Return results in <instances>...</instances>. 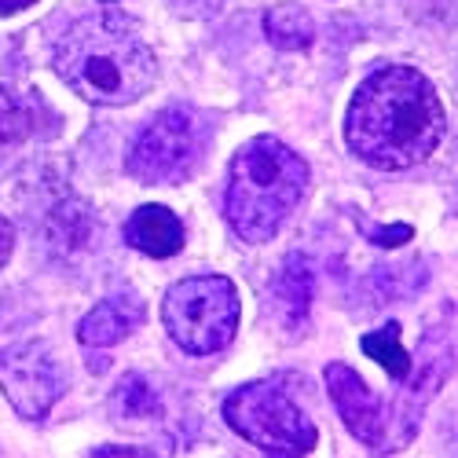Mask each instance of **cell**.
Returning <instances> with one entry per match:
<instances>
[{
    "label": "cell",
    "mask_w": 458,
    "mask_h": 458,
    "mask_svg": "<svg viewBox=\"0 0 458 458\" xmlns=\"http://www.w3.org/2000/svg\"><path fill=\"white\" fill-rule=\"evenodd\" d=\"M447 114L426 73L381 66L356 89L345 114L349 150L377 173H403L444 143Z\"/></svg>",
    "instance_id": "cell-1"
},
{
    "label": "cell",
    "mask_w": 458,
    "mask_h": 458,
    "mask_svg": "<svg viewBox=\"0 0 458 458\" xmlns=\"http://www.w3.org/2000/svg\"><path fill=\"white\" fill-rule=\"evenodd\" d=\"M52 66L66 89L96 106H129L158 78V55L140 22L118 12H96L63 30Z\"/></svg>",
    "instance_id": "cell-2"
},
{
    "label": "cell",
    "mask_w": 458,
    "mask_h": 458,
    "mask_svg": "<svg viewBox=\"0 0 458 458\" xmlns=\"http://www.w3.org/2000/svg\"><path fill=\"white\" fill-rule=\"evenodd\" d=\"M309 162L276 136H253L242 143L227 169L224 220L235 239L260 246L279 235V227L301 206L309 191Z\"/></svg>",
    "instance_id": "cell-3"
},
{
    "label": "cell",
    "mask_w": 458,
    "mask_h": 458,
    "mask_svg": "<svg viewBox=\"0 0 458 458\" xmlns=\"http://www.w3.org/2000/svg\"><path fill=\"white\" fill-rule=\"evenodd\" d=\"M239 290L227 276H187L162 297V323L173 345L191 356L224 352L239 330Z\"/></svg>",
    "instance_id": "cell-4"
},
{
    "label": "cell",
    "mask_w": 458,
    "mask_h": 458,
    "mask_svg": "<svg viewBox=\"0 0 458 458\" xmlns=\"http://www.w3.org/2000/svg\"><path fill=\"white\" fill-rule=\"evenodd\" d=\"M213 122L191 103H173L150 118L129 147L125 173L140 183H183L209 155Z\"/></svg>",
    "instance_id": "cell-5"
},
{
    "label": "cell",
    "mask_w": 458,
    "mask_h": 458,
    "mask_svg": "<svg viewBox=\"0 0 458 458\" xmlns=\"http://www.w3.org/2000/svg\"><path fill=\"white\" fill-rule=\"evenodd\" d=\"M224 422L264 454H309L319 440L312 418L272 381L239 386L220 407Z\"/></svg>",
    "instance_id": "cell-6"
},
{
    "label": "cell",
    "mask_w": 458,
    "mask_h": 458,
    "mask_svg": "<svg viewBox=\"0 0 458 458\" xmlns=\"http://www.w3.org/2000/svg\"><path fill=\"white\" fill-rule=\"evenodd\" d=\"M66 386L70 374L48 341H19L0 349V393L26 422H45Z\"/></svg>",
    "instance_id": "cell-7"
},
{
    "label": "cell",
    "mask_w": 458,
    "mask_h": 458,
    "mask_svg": "<svg viewBox=\"0 0 458 458\" xmlns=\"http://www.w3.org/2000/svg\"><path fill=\"white\" fill-rule=\"evenodd\" d=\"M327 393L337 407V418L345 429L370 451H386V418H381L377 396L367 389V381L349 367V363H327Z\"/></svg>",
    "instance_id": "cell-8"
},
{
    "label": "cell",
    "mask_w": 458,
    "mask_h": 458,
    "mask_svg": "<svg viewBox=\"0 0 458 458\" xmlns=\"http://www.w3.org/2000/svg\"><path fill=\"white\" fill-rule=\"evenodd\" d=\"M312 301H316V268H312V260L301 257V253H290L276 268L272 283H268V312L286 334H304L309 330Z\"/></svg>",
    "instance_id": "cell-9"
},
{
    "label": "cell",
    "mask_w": 458,
    "mask_h": 458,
    "mask_svg": "<svg viewBox=\"0 0 458 458\" xmlns=\"http://www.w3.org/2000/svg\"><path fill=\"white\" fill-rule=\"evenodd\" d=\"M147 319V304L136 290H118L103 297L96 309L78 323V341L85 349H110L125 341Z\"/></svg>",
    "instance_id": "cell-10"
},
{
    "label": "cell",
    "mask_w": 458,
    "mask_h": 458,
    "mask_svg": "<svg viewBox=\"0 0 458 458\" xmlns=\"http://www.w3.org/2000/svg\"><path fill=\"white\" fill-rule=\"evenodd\" d=\"M122 235H125V246H132L143 257H155V260L176 257L183 250V242H187L183 220L169 206H140L125 220Z\"/></svg>",
    "instance_id": "cell-11"
},
{
    "label": "cell",
    "mask_w": 458,
    "mask_h": 458,
    "mask_svg": "<svg viewBox=\"0 0 458 458\" xmlns=\"http://www.w3.org/2000/svg\"><path fill=\"white\" fill-rule=\"evenodd\" d=\"M110 414L114 422H158L162 400L143 374H125L110 393Z\"/></svg>",
    "instance_id": "cell-12"
},
{
    "label": "cell",
    "mask_w": 458,
    "mask_h": 458,
    "mask_svg": "<svg viewBox=\"0 0 458 458\" xmlns=\"http://www.w3.org/2000/svg\"><path fill=\"white\" fill-rule=\"evenodd\" d=\"M264 37L283 52H304L316 41V22L301 4H276L264 12Z\"/></svg>",
    "instance_id": "cell-13"
},
{
    "label": "cell",
    "mask_w": 458,
    "mask_h": 458,
    "mask_svg": "<svg viewBox=\"0 0 458 458\" xmlns=\"http://www.w3.org/2000/svg\"><path fill=\"white\" fill-rule=\"evenodd\" d=\"M360 349H363L381 370H386L389 377H396V381H403V377L411 374V367H414V360L407 356L403 341H400V323H386V327L363 334V337H360Z\"/></svg>",
    "instance_id": "cell-14"
},
{
    "label": "cell",
    "mask_w": 458,
    "mask_h": 458,
    "mask_svg": "<svg viewBox=\"0 0 458 458\" xmlns=\"http://www.w3.org/2000/svg\"><path fill=\"white\" fill-rule=\"evenodd\" d=\"M37 129V103L0 85V143H19Z\"/></svg>",
    "instance_id": "cell-15"
},
{
    "label": "cell",
    "mask_w": 458,
    "mask_h": 458,
    "mask_svg": "<svg viewBox=\"0 0 458 458\" xmlns=\"http://www.w3.org/2000/svg\"><path fill=\"white\" fill-rule=\"evenodd\" d=\"M356 224L363 227V235L374 242V246H403V242H411V224H393V227H381V224H370V220H363V216H356Z\"/></svg>",
    "instance_id": "cell-16"
},
{
    "label": "cell",
    "mask_w": 458,
    "mask_h": 458,
    "mask_svg": "<svg viewBox=\"0 0 458 458\" xmlns=\"http://www.w3.org/2000/svg\"><path fill=\"white\" fill-rule=\"evenodd\" d=\"M15 253V227L8 224V216H0V268L12 260Z\"/></svg>",
    "instance_id": "cell-17"
},
{
    "label": "cell",
    "mask_w": 458,
    "mask_h": 458,
    "mask_svg": "<svg viewBox=\"0 0 458 458\" xmlns=\"http://www.w3.org/2000/svg\"><path fill=\"white\" fill-rule=\"evenodd\" d=\"M30 4H37V0H0V15H15V12L30 8Z\"/></svg>",
    "instance_id": "cell-18"
},
{
    "label": "cell",
    "mask_w": 458,
    "mask_h": 458,
    "mask_svg": "<svg viewBox=\"0 0 458 458\" xmlns=\"http://www.w3.org/2000/svg\"><path fill=\"white\" fill-rule=\"evenodd\" d=\"M92 454H147L143 447H96Z\"/></svg>",
    "instance_id": "cell-19"
}]
</instances>
